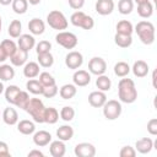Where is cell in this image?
<instances>
[{"label": "cell", "instance_id": "f1b7e54d", "mask_svg": "<svg viewBox=\"0 0 157 157\" xmlns=\"http://www.w3.org/2000/svg\"><path fill=\"white\" fill-rule=\"evenodd\" d=\"M114 42L118 47L120 48H129L132 44V37L131 34H120L115 33L114 36Z\"/></svg>", "mask_w": 157, "mask_h": 157}, {"label": "cell", "instance_id": "7dc6e473", "mask_svg": "<svg viewBox=\"0 0 157 157\" xmlns=\"http://www.w3.org/2000/svg\"><path fill=\"white\" fill-rule=\"evenodd\" d=\"M67 2H69V6L76 11L81 10L85 5V0H67Z\"/></svg>", "mask_w": 157, "mask_h": 157}, {"label": "cell", "instance_id": "c3c4849f", "mask_svg": "<svg viewBox=\"0 0 157 157\" xmlns=\"http://www.w3.org/2000/svg\"><path fill=\"white\" fill-rule=\"evenodd\" d=\"M6 156H10L9 145L5 141H0V157H6Z\"/></svg>", "mask_w": 157, "mask_h": 157}, {"label": "cell", "instance_id": "6f0895ef", "mask_svg": "<svg viewBox=\"0 0 157 157\" xmlns=\"http://www.w3.org/2000/svg\"><path fill=\"white\" fill-rule=\"evenodd\" d=\"M1 28H2V20H1V16H0V32H1Z\"/></svg>", "mask_w": 157, "mask_h": 157}, {"label": "cell", "instance_id": "ffe728a7", "mask_svg": "<svg viewBox=\"0 0 157 157\" xmlns=\"http://www.w3.org/2000/svg\"><path fill=\"white\" fill-rule=\"evenodd\" d=\"M131 71H132V74L136 77H145V76H147V74L150 71V67H148V64L146 61H144V60H136L132 64Z\"/></svg>", "mask_w": 157, "mask_h": 157}, {"label": "cell", "instance_id": "5bb4252c", "mask_svg": "<svg viewBox=\"0 0 157 157\" xmlns=\"http://www.w3.org/2000/svg\"><path fill=\"white\" fill-rule=\"evenodd\" d=\"M17 47L29 53V50L36 47V39H34L33 34H29V33L21 34L17 40Z\"/></svg>", "mask_w": 157, "mask_h": 157}, {"label": "cell", "instance_id": "484cf974", "mask_svg": "<svg viewBox=\"0 0 157 157\" xmlns=\"http://www.w3.org/2000/svg\"><path fill=\"white\" fill-rule=\"evenodd\" d=\"M153 13V5L151 1H146L137 5V15L142 18H150Z\"/></svg>", "mask_w": 157, "mask_h": 157}, {"label": "cell", "instance_id": "7c38bea8", "mask_svg": "<svg viewBox=\"0 0 157 157\" xmlns=\"http://www.w3.org/2000/svg\"><path fill=\"white\" fill-rule=\"evenodd\" d=\"M107 101V94L103 91H93L88 94V103L93 108H102Z\"/></svg>", "mask_w": 157, "mask_h": 157}, {"label": "cell", "instance_id": "5b68a950", "mask_svg": "<svg viewBox=\"0 0 157 157\" xmlns=\"http://www.w3.org/2000/svg\"><path fill=\"white\" fill-rule=\"evenodd\" d=\"M70 22L75 27H80V28H83L86 31H90V29H92L94 27V20L91 16L86 15L85 12H82L80 10L75 11L70 16Z\"/></svg>", "mask_w": 157, "mask_h": 157}, {"label": "cell", "instance_id": "83f0119b", "mask_svg": "<svg viewBox=\"0 0 157 157\" xmlns=\"http://www.w3.org/2000/svg\"><path fill=\"white\" fill-rule=\"evenodd\" d=\"M26 88H27V91L29 92V93H32V94H42L43 93V85L39 82V80H37V78H29L28 81H27V83H26Z\"/></svg>", "mask_w": 157, "mask_h": 157}, {"label": "cell", "instance_id": "8fae6325", "mask_svg": "<svg viewBox=\"0 0 157 157\" xmlns=\"http://www.w3.org/2000/svg\"><path fill=\"white\" fill-rule=\"evenodd\" d=\"M72 81L76 87H85L91 82V74L86 70H76L72 75Z\"/></svg>", "mask_w": 157, "mask_h": 157}, {"label": "cell", "instance_id": "277c9868", "mask_svg": "<svg viewBox=\"0 0 157 157\" xmlns=\"http://www.w3.org/2000/svg\"><path fill=\"white\" fill-rule=\"evenodd\" d=\"M47 23L49 25V27H52L53 29H56L59 32L65 31L69 25L67 18L59 10H53L47 15Z\"/></svg>", "mask_w": 157, "mask_h": 157}, {"label": "cell", "instance_id": "2e32d148", "mask_svg": "<svg viewBox=\"0 0 157 157\" xmlns=\"http://www.w3.org/2000/svg\"><path fill=\"white\" fill-rule=\"evenodd\" d=\"M28 60V52L21 49V48H17V50L10 56V61L13 66H23Z\"/></svg>", "mask_w": 157, "mask_h": 157}, {"label": "cell", "instance_id": "44dd1931", "mask_svg": "<svg viewBox=\"0 0 157 157\" xmlns=\"http://www.w3.org/2000/svg\"><path fill=\"white\" fill-rule=\"evenodd\" d=\"M2 120L6 125H15L18 121V113L12 107H6L2 112Z\"/></svg>", "mask_w": 157, "mask_h": 157}, {"label": "cell", "instance_id": "9f6ffc18", "mask_svg": "<svg viewBox=\"0 0 157 157\" xmlns=\"http://www.w3.org/2000/svg\"><path fill=\"white\" fill-rule=\"evenodd\" d=\"M132 1L139 5V4H142V2H146V1H150V0H132Z\"/></svg>", "mask_w": 157, "mask_h": 157}, {"label": "cell", "instance_id": "b9f144b4", "mask_svg": "<svg viewBox=\"0 0 157 157\" xmlns=\"http://www.w3.org/2000/svg\"><path fill=\"white\" fill-rule=\"evenodd\" d=\"M59 117L64 121H71L75 118V109L70 105H65V107L61 108V110L59 113Z\"/></svg>", "mask_w": 157, "mask_h": 157}, {"label": "cell", "instance_id": "6da1fadb", "mask_svg": "<svg viewBox=\"0 0 157 157\" xmlns=\"http://www.w3.org/2000/svg\"><path fill=\"white\" fill-rule=\"evenodd\" d=\"M118 98L120 102L131 104L137 99V90L134 80L129 77H121L118 83Z\"/></svg>", "mask_w": 157, "mask_h": 157}, {"label": "cell", "instance_id": "bcb514c9", "mask_svg": "<svg viewBox=\"0 0 157 157\" xmlns=\"http://www.w3.org/2000/svg\"><path fill=\"white\" fill-rule=\"evenodd\" d=\"M147 131L151 135H153V136L157 135V119L156 118H152V119L148 120V123H147Z\"/></svg>", "mask_w": 157, "mask_h": 157}, {"label": "cell", "instance_id": "8d00e7d4", "mask_svg": "<svg viewBox=\"0 0 157 157\" xmlns=\"http://www.w3.org/2000/svg\"><path fill=\"white\" fill-rule=\"evenodd\" d=\"M38 64H39V66L45 67V69L53 66V64H54L53 54L50 52L49 53H44V54H38Z\"/></svg>", "mask_w": 157, "mask_h": 157}, {"label": "cell", "instance_id": "d6986e66", "mask_svg": "<svg viewBox=\"0 0 157 157\" xmlns=\"http://www.w3.org/2000/svg\"><path fill=\"white\" fill-rule=\"evenodd\" d=\"M28 29L31 32V34L33 36H40L44 33L45 31V23L43 22V20L34 17L28 22Z\"/></svg>", "mask_w": 157, "mask_h": 157}, {"label": "cell", "instance_id": "7a4b0ae2", "mask_svg": "<svg viewBox=\"0 0 157 157\" xmlns=\"http://www.w3.org/2000/svg\"><path fill=\"white\" fill-rule=\"evenodd\" d=\"M134 31L136 32L137 37L140 38V40L144 44L150 45V44H152L155 42L156 31H155V26H153L152 22L142 20V21L136 23V26L134 27Z\"/></svg>", "mask_w": 157, "mask_h": 157}, {"label": "cell", "instance_id": "d6a6232c", "mask_svg": "<svg viewBox=\"0 0 157 157\" xmlns=\"http://www.w3.org/2000/svg\"><path fill=\"white\" fill-rule=\"evenodd\" d=\"M131 71V67L128 63L125 61H118L114 65V74L118 77H125L129 75V72Z\"/></svg>", "mask_w": 157, "mask_h": 157}, {"label": "cell", "instance_id": "11a10c76", "mask_svg": "<svg viewBox=\"0 0 157 157\" xmlns=\"http://www.w3.org/2000/svg\"><path fill=\"white\" fill-rule=\"evenodd\" d=\"M4 90H5V87H4V83H2V81H0V94L4 92Z\"/></svg>", "mask_w": 157, "mask_h": 157}, {"label": "cell", "instance_id": "603a6c76", "mask_svg": "<svg viewBox=\"0 0 157 157\" xmlns=\"http://www.w3.org/2000/svg\"><path fill=\"white\" fill-rule=\"evenodd\" d=\"M23 75L27 78H36L39 75V64L36 61H27L23 65Z\"/></svg>", "mask_w": 157, "mask_h": 157}, {"label": "cell", "instance_id": "9a60e30c", "mask_svg": "<svg viewBox=\"0 0 157 157\" xmlns=\"http://www.w3.org/2000/svg\"><path fill=\"white\" fill-rule=\"evenodd\" d=\"M50 141H52L50 132H48L45 130H39V131L33 132V142L36 146L44 147V146H48L50 144Z\"/></svg>", "mask_w": 157, "mask_h": 157}, {"label": "cell", "instance_id": "cb8c5ba5", "mask_svg": "<svg viewBox=\"0 0 157 157\" xmlns=\"http://www.w3.org/2000/svg\"><path fill=\"white\" fill-rule=\"evenodd\" d=\"M72 136H74V129L70 125L64 124V125H61V126H59L56 129V137L59 140L64 141V142L65 141H70L72 139Z\"/></svg>", "mask_w": 157, "mask_h": 157}, {"label": "cell", "instance_id": "f6af8a7d", "mask_svg": "<svg viewBox=\"0 0 157 157\" xmlns=\"http://www.w3.org/2000/svg\"><path fill=\"white\" fill-rule=\"evenodd\" d=\"M119 156L120 157H135L136 156V150L129 145L126 146H123L120 152H119Z\"/></svg>", "mask_w": 157, "mask_h": 157}, {"label": "cell", "instance_id": "ee69618b", "mask_svg": "<svg viewBox=\"0 0 157 157\" xmlns=\"http://www.w3.org/2000/svg\"><path fill=\"white\" fill-rule=\"evenodd\" d=\"M59 90H58V86L56 85H53V86H48V87H44L43 88V96L45 98H53L58 94Z\"/></svg>", "mask_w": 157, "mask_h": 157}, {"label": "cell", "instance_id": "4fadbf2b", "mask_svg": "<svg viewBox=\"0 0 157 157\" xmlns=\"http://www.w3.org/2000/svg\"><path fill=\"white\" fill-rule=\"evenodd\" d=\"M114 1L113 0H97L94 9L98 15L101 16H107L110 15L114 11Z\"/></svg>", "mask_w": 157, "mask_h": 157}, {"label": "cell", "instance_id": "db71d44e", "mask_svg": "<svg viewBox=\"0 0 157 157\" xmlns=\"http://www.w3.org/2000/svg\"><path fill=\"white\" fill-rule=\"evenodd\" d=\"M28 1V4H31V5H38L39 2H40V0H27Z\"/></svg>", "mask_w": 157, "mask_h": 157}, {"label": "cell", "instance_id": "3957f363", "mask_svg": "<svg viewBox=\"0 0 157 157\" xmlns=\"http://www.w3.org/2000/svg\"><path fill=\"white\" fill-rule=\"evenodd\" d=\"M45 105L43 104V102L39 98H31L27 107H26V112L32 117L34 123H44V112H45Z\"/></svg>", "mask_w": 157, "mask_h": 157}, {"label": "cell", "instance_id": "d590c367", "mask_svg": "<svg viewBox=\"0 0 157 157\" xmlns=\"http://www.w3.org/2000/svg\"><path fill=\"white\" fill-rule=\"evenodd\" d=\"M59 120V112L54 107L45 108L44 112V123L47 124H55Z\"/></svg>", "mask_w": 157, "mask_h": 157}, {"label": "cell", "instance_id": "f907efd6", "mask_svg": "<svg viewBox=\"0 0 157 157\" xmlns=\"http://www.w3.org/2000/svg\"><path fill=\"white\" fill-rule=\"evenodd\" d=\"M7 58H9V56H7L6 52H5V50H4V48L0 45V63H4Z\"/></svg>", "mask_w": 157, "mask_h": 157}, {"label": "cell", "instance_id": "4dcf8cb0", "mask_svg": "<svg viewBox=\"0 0 157 157\" xmlns=\"http://www.w3.org/2000/svg\"><path fill=\"white\" fill-rule=\"evenodd\" d=\"M21 32H22V23L20 20H12L9 25V28H7V33L11 38H18L21 36Z\"/></svg>", "mask_w": 157, "mask_h": 157}, {"label": "cell", "instance_id": "30bf717a", "mask_svg": "<svg viewBox=\"0 0 157 157\" xmlns=\"http://www.w3.org/2000/svg\"><path fill=\"white\" fill-rule=\"evenodd\" d=\"M74 152L77 157H93L96 155V147L90 142H80L75 146Z\"/></svg>", "mask_w": 157, "mask_h": 157}, {"label": "cell", "instance_id": "7bdbcfd3", "mask_svg": "<svg viewBox=\"0 0 157 157\" xmlns=\"http://www.w3.org/2000/svg\"><path fill=\"white\" fill-rule=\"evenodd\" d=\"M52 49V43L49 40H40L39 43L36 44V52L37 55L38 54H44V53H49Z\"/></svg>", "mask_w": 157, "mask_h": 157}, {"label": "cell", "instance_id": "4316f807", "mask_svg": "<svg viewBox=\"0 0 157 157\" xmlns=\"http://www.w3.org/2000/svg\"><path fill=\"white\" fill-rule=\"evenodd\" d=\"M20 87L16 86V85H10L7 86L5 90H4V94H5V99L7 103L10 104H15V101H16V97L17 94L20 93Z\"/></svg>", "mask_w": 157, "mask_h": 157}, {"label": "cell", "instance_id": "9c48e42d", "mask_svg": "<svg viewBox=\"0 0 157 157\" xmlns=\"http://www.w3.org/2000/svg\"><path fill=\"white\" fill-rule=\"evenodd\" d=\"M83 64V55L77 52V50H72L69 52L65 56V65L71 69V70H77L78 67H81Z\"/></svg>", "mask_w": 157, "mask_h": 157}, {"label": "cell", "instance_id": "f5cc1de1", "mask_svg": "<svg viewBox=\"0 0 157 157\" xmlns=\"http://www.w3.org/2000/svg\"><path fill=\"white\" fill-rule=\"evenodd\" d=\"M152 85L156 88V71H153V74H152Z\"/></svg>", "mask_w": 157, "mask_h": 157}, {"label": "cell", "instance_id": "74e56055", "mask_svg": "<svg viewBox=\"0 0 157 157\" xmlns=\"http://www.w3.org/2000/svg\"><path fill=\"white\" fill-rule=\"evenodd\" d=\"M12 10L17 15H23L27 12L28 9V1L27 0H12Z\"/></svg>", "mask_w": 157, "mask_h": 157}, {"label": "cell", "instance_id": "ab89813d", "mask_svg": "<svg viewBox=\"0 0 157 157\" xmlns=\"http://www.w3.org/2000/svg\"><path fill=\"white\" fill-rule=\"evenodd\" d=\"M38 80H39V82L43 85V87H48V86L56 85L54 76H53L52 74H49L48 71L39 72V75H38Z\"/></svg>", "mask_w": 157, "mask_h": 157}, {"label": "cell", "instance_id": "52a82bcc", "mask_svg": "<svg viewBox=\"0 0 157 157\" xmlns=\"http://www.w3.org/2000/svg\"><path fill=\"white\" fill-rule=\"evenodd\" d=\"M55 40L59 45H61L65 49H74L78 43L76 34L72 32H67V31H60L55 36Z\"/></svg>", "mask_w": 157, "mask_h": 157}, {"label": "cell", "instance_id": "e0dca14e", "mask_svg": "<svg viewBox=\"0 0 157 157\" xmlns=\"http://www.w3.org/2000/svg\"><path fill=\"white\" fill-rule=\"evenodd\" d=\"M152 148H153V140L150 139V137H142V139L137 140L136 144H135L136 152H139L141 155L150 153Z\"/></svg>", "mask_w": 157, "mask_h": 157}, {"label": "cell", "instance_id": "d4e9b609", "mask_svg": "<svg viewBox=\"0 0 157 157\" xmlns=\"http://www.w3.org/2000/svg\"><path fill=\"white\" fill-rule=\"evenodd\" d=\"M76 93H77V87L74 83H65L59 90V94L63 99H71L76 96Z\"/></svg>", "mask_w": 157, "mask_h": 157}, {"label": "cell", "instance_id": "ba28073f", "mask_svg": "<svg viewBox=\"0 0 157 157\" xmlns=\"http://www.w3.org/2000/svg\"><path fill=\"white\" fill-rule=\"evenodd\" d=\"M88 71L92 75H103L107 71V63L101 56H93L88 61Z\"/></svg>", "mask_w": 157, "mask_h": 157}, {"label": "cell", "instance_id": "816d5d0a", "mask_svg": "<svg viewBox=\"0 0 157 157\" xmlns=\"http://www.w3.org/2000/svg\"><path fill=\"white\" fill-rule=\"evenodd\" d=\"M10 4H12V0H0V5L2 6H7Z\"/></svg>", "mask_w": 157, "mask_h": 157}, {"label": "cell", "instance_id": "1f68e13d", "mask_svg": "<svg viewBox=\"0 0 157 157\" xmlns=\"http://www.w3.org/2000/svg\"><path fill=\"white\" fill-rule=\"evenodd\" d=\"M96 86L99 91H103V92H107L110 90L112 87V81L110 78L107 76V75H98L97 78H96Z\"/></svg>", "mask_w": 157, "mask_h": 157}, {"label": "cell", "instance_id": "836d02e7", "mask_svg": "<svg viewBox=\"0 0 157 157\" xmlns=\"http://www.w3.org/2000/svg\"><path fill=\"white\" fill-rule=\"evenodd\" d=\"M117 33H120V34H132L134 32V26L130 21L128 20H121L117 23Z\"/></svg>", "mask_w": 157, "mask_h": 157}, {"label": "cell", "instance_id": "ac0fdd59", "mask_svg": "<svg viewBox=\"0 0 157 157\" xmlns=\"http://www.w3.org/2000/svg\"><path fill=\"white\" fill-rule=\"evenodd\" d=\"M49 152L53 157H63L66 153V146H65L64 141H61L59 139L55 140V141H50Z\"/></svg>", "mask_w": 157, "mask_h": 157}, {"label": "cell", "instance_id": "e575fe53", "mask_svg": "<svg viewBox=\"0 0 157 157\" xmlns=\"http://www.w3.org/2000/svg\"><path fill=\"white\" fill-rule=\"evenodd\" d=\"M29 99H31V97L28 94V91H20V93L16 97V101H15L13 105H16L17 108L25 110L27 104H28V102H29Z\"/></svg>", "mask_w": 157, "mask_h": 157}, {"label": "cell", "instance_id": "60d3db41", "mask_svg": "<svg viewBox=\"0 0 157 157\" xmlns=\"http://www.w3.org/2000/svg\"><path fill=\"white\" fill-rule=\"evenodd\" d=\"M0 45L4 48V50L6 52V54H7V56L10 58L16 50H17V44L12 40V39H4L1 43H0Z\"/></svg>", "mask_w": 157, "mask_h": 157}, {"label": "cell", "instance_id": "681fc988", "mask_svg": "<svg viewBox=\"0 0 157 157\" xmlns=\"http://www.w3.org/2000/svg\"><path fill=\"white\" fill-rule=\"evenodd\" d=\"M34 156L36 157H44V153L39 150H32L28 152V157H34Z\"/></svg>", "mask_w": 157, "mask_h": 157}, {"label": "cell", "instance_id": "7402d4cb", "mask_svg": "<svg viewBox=\"0 0 157 157\" xmlns=\"http://www.w3.org/2000/svg\"><path fill=\"white\" fill-rule=\"evenodd\" d=\"M17 130L22 135H32L36 131V124L33 120H28V119L20 120L17 121Z\"/></svg>", "mask_w": 157, "mask_h": 157}, {"label": "cell", "instance_id": "8992f818", "mask_svg": "<svg viewBox=\"0 0 157 157\" xmlns=\"http://www.w3.org/2000/svg\"><path fill=\"white\" fill-rule=\"evenodd\" d=\"M103 115L105 119L108 120H115L120 117L121 112H123V107L121 103L117 99H107L105 103L103 104Z\"/></svg>", "mask_w": 157, "mask_h": 157}, {"label": "cell", "instance_id": "f35d334b", "mask_svg": "<svg viewBox=\"0 0 157 157\" xmlns=\"http://www.w3.org/2000/svg\"><path fill=\"white\" fill-rule=\"evenodd\" d=\"M134 10V1L132 0H119L118 2V11L121 15H129Z\"/></svg>", "mask_w": 157, "mask_h": 157}, {"label": "cell", "instance_id": "f546056e", "mask_svg": "<svg viewBox=\"0 0 157 157\" xmlns=\"http://www.w3.org/2000/svg\"><path fill=\"white\" fill-rule=\"evenodd\" d=\"M15 77V69L9 64L0 65V81H10Z\"/></svg>", "mask_w": 157, "mask_h": 157}]
</instances>
